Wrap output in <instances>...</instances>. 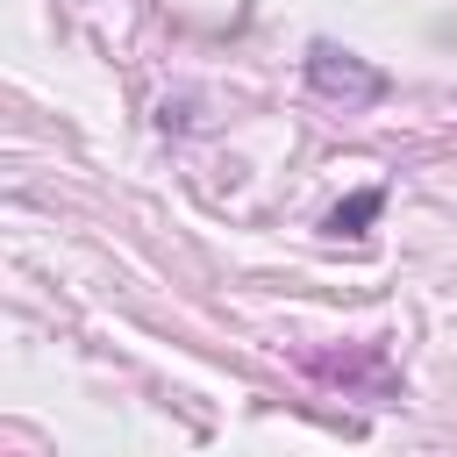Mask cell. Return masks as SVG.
I'll return each instance as SVG.
<instances>
[{"instance_id":"7a4b0ae2","label":"cell","mask_w":457,"mask_h":457,"mask_svg":"<svg viewBox=\"0 0 457 457\" xmlns=\"http://www.w3.org/2000/svg\"><path fill=\"white\" fill-rule=\"evenodd\" d=\"M378 214H386V186H357V193H350V200H343L321 228H328V236H364Z\"/></svg>"},{"instance_id":"6da1fadb","label":"cell","mask_w":457,"mask_h":457,"mask_svg":"<svg viewBox=\"0 0 457 457\" xmlns=\"http://www.w3.org/2000/svg\"><path fill=\"white\" fill-rule=\"evenodd\" d=\"M307 86H314L321 100H343V107H378V100L393 93V79H386L378 64H364L357 50H343V43H328V36L307 43Z\"/></svg>"}]
</instances>
